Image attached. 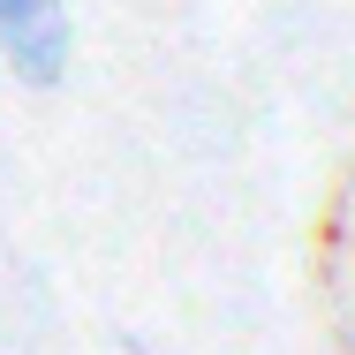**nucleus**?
<instances>
[{
  "instance_id": "nucleus-1",
  "label": "nucleus",
  "mask_w": 355,
  "mask_h": 355,
  "mask_svg": "<svg viewBox=\"0 0 355 355\" xmlns=\"http://www.w3.org/2000/svg\"><path fill=\"white\" fill-rule=\"evenodd\" d=\"M0 53H8V76H15V83H31V91H53V83L69 76V53H76L69 8H53V15H38V23L8 31V38H0Z\"/></svg>"
},
{
  "instance_id": "nucleus-2",
  "label": "nucleus",
  "mask_w": 355,
  "mask_h": 355,
  "mask_svg": "<svg viewBox=\"0 0 355 355\" xmlns=\"http://www.w3.org/2000/svg\"><path fill=\"white\" fill-rule=\"evenodd\" d=\"M53 8H69V0H0V38L23 31V23H38V15H53Z\"/></svg>"
}]
</instances>
